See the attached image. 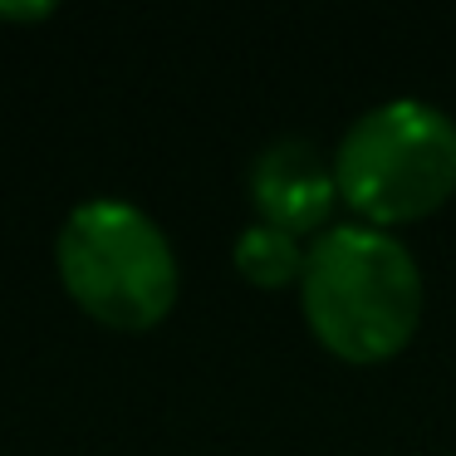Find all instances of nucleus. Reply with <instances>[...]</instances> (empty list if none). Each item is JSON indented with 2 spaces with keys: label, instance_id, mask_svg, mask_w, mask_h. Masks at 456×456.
I'll list each match as a JSON object with an SVG mask.
<instances>
[{
  "label": "nucleus",
  "instance_id": "nucleus-3",
  "mask_svg": "<svg viewBox=\"0 0 456 456\" xmlns=\"http://www.w3.org/2000/svg\"><path fill=\"white\" fill-rule=\"evenodd\" d=\"M338 201L363 226H412L456 197V118L427 99L358 113L334 148Z\"/></svg>",
  "mask_w": 456,
  "mask_h": 456
},
{
  "label": "nucleus",
  "instance_id": "nucleus-5",
  "mask_svg": "<svg viewBox=\"0 0 456 456\" xmlns=\"http://www.w3.org/2000/svg\"><path fill=\"white\" fill-rule=\"evenodd\" d=\"M305 256H309V246H299L295 236L265 226V221L246 226L236 236V246H231V265H236V275L246 280V285H256V289L299 285V275H305Z\"/></svg>",
  "mask_w": 456,
  "mask_h": 456
},
{
  "label": "nucleus",
  "instance_id": "nucleus-1",
  "mask_svg": "<svg viewBox=\"0 0 456 456\" xmlns=\"http://www.w3.org/2000/svg\"><path fill=\"white\" fill-rule=\"evenodd\" d=\"M299 309L309 334L338 363L373 368L397 358L422 324V270L412 250L378 226H329L309 240Z\"/></svg>",
  "mask_w": 456,
  "mask_h": 456
},
{
  "label": "nucleus",
  "instance_id": "nucleus-4",
  "mask_svg": "<svg viewBox=\"0 0 456 456\" xmlns=\"http://www.w3.org/2000/svg\"><path fill=\"white\" fill-rule=\"evenodd\" d=\"M246 191L250 207L265 226L285 231V236H314L324 231L329 211L338 201V182H334V152H319L309 138H275L256 152L246 172Z\"/></svg>",
  "mask_w": 456,
  "mask_h": 456
},
{
  "label": "nucleus",
  "instance_id": "nucleus-6",
  "mask_svg": "<svg viewBox=\"0 0 456 456\" xmlns=\"http://www.w3.org/2000/svg\"><path fill=\"white\" fill-rule=\"evenodd\" d=\"M54 11H60L54 0H0V20H11V25H40Z\"/></svg>",
  "mask_w": 456,
  "mask_h": 456
},
{
  "label": "nucleus",
  "instance_id": "nucleus-2",
  "mask_svg": "<svg viewBox=\"0 0 456 456\" xmlns=\"http://www.w3.org/2000/svg\"><path fill=\"white\" fill-rule=\"evenodd\" d=\"M60 285L94 324L142 334L172 314L182 289L167 231L128 197H89L54 236Z\"/></svg>",
  "mask_w": 456,
  "mask_h": 456
}]
</instances>
